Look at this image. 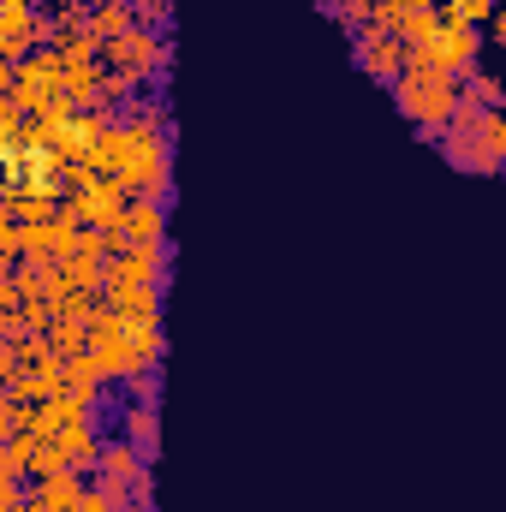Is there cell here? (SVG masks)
<instances>
[{
  "instance_id": "6da1fadb",
  "label": "cell",
  "mask_w": 506,
  "mask_h": 512,
  "mask_svg": "<svg viewBox=\"0 0 506 512\" xmlns=\"http://www.w3.org/2000/svg\"><path fill=\"white\" fill-rule=\"evenodd\" d=\"M393 102H399V114L423 131V137L441 143V131L453 126L459 108H465V78H453V72H441V66H429V72H411V66H405L399 84H393Z\"/></svg>"
},
{
  "instance_id": "7a4b0ae2",
  "label": "cell",
  "mask_w": 506,
  "mask_h": 512,
  "mask_svg": "<svg viewBox=\"0 0 506 512\" xmlns=\"http://www.w3.org/2000/svg\"><path fill=\"white\" fill-rule=\"evenodd\" d=\"M441 155H447L459 173H501L506 167V114L501 108L465 102L459 120L441 131Z\"/></svg>"
},
{
  "instance_id": "3957f363",
  "label": "cell",
  "mask_w": 506,
  "mask_h": 512,
  "mask_svg": "<svg viewBox=\"0 0 506 512\" xmlns=\"http://www.w3.org/2000/svg\"><path fill=\"white\" fill-rule=\"evenodd\" d=\"M102 54H108V66H120V72H126L131 84H143V78H155V72L167 66V42H161L149 24H137V30L120 36V42H108Z\"/></svg>"
},
{
  "instance_id": "277c9868",
  "label": "cell",
  "mask_w": 506,
  "mask_h": 512,
  "mask_svg": "<svg viewBox=\"0 0 506 512\" xmlns=\"http://www.w3.org/2000/svg\"><path fill=\"white\" fill-rule=\"evenodd\" d=\"M48 30H54V24H42L24 0H0V54H6V66L30 60V48L48 42Z\"/></svg>"
},
{
  "instance_id": "5b68a950",
  "label": "cell",
  "mask_w": 506,
  "mask_h": 512,
  "mask_svg": "<svg viewBox=\"0 0 506 512\" xmlns=\"http://www.w3.org/2000/svg\"><path fill=\"white\" fill-rule=\"evenodd\" d=\"M435 66L453 72V78H471L477 72V54H483V30L477 24H441V36L429 42Z\"/></svg>"
},
{
  "instance_id": "8992f818",
  "label": "cell",
  "mask_w": 506,
  "mask_h": 512,
  "mask_svg": "<svg viewBox=\"0 0 506 512\" xmlns=\"http://www.w3.org/2000/svg\"><path fill=\"white\" fill-rule=\"evenodd\" d=\"M405 42L399 36H387V30H358V66L381 78V84H399V72H405Z\"/></svg>"
},
{
  "instance_id": "52a82bcc",
  "label": "cell",
  "mask_w": 506,
  "mask_h": 512,
  "mask_svg": "<svg viewBox=\"0 0 506 512\" xmlns=\"http://www.w3.org/2000/svg\"><path fill=\"white\" fill-rule=\"evenodd\" d=\"M84 471H54V477H36V489H30V507L24 512H78L84 501Z\"/></svg>"
},
{
  "instance_id": "ba28073f",
  "label": "cell",
  "mask_w": 506,
  "mask_h": 512,
  "mask_svg": "<svg viewBox=\"0 0 506 512\" xmlns=\"http://www.w3.org/2000/svg\"><path fill=\"white\" fill-rule=\"evenodd\" d=\"M149 471V453L137 447V441H102V465H96V477H108V483H137Z\"/></svg>"
},
{
  "instance_id": "9c48e42d",
  "label": "cell",
  "mask_w": 506,
  "mask_h": 512,
  "mask_svg": "<svg viewBox=\"0 0 506 512\" xmlns=\"http://www.w3.org/2000/svg\"><path fill=\"white\" fill-rule=\"evenodd\" d=\"M143 18H137V6L131 0H102L96 12H90V30H96V42L108 48V42H120V36H131Z\"/></svg>"
},
{
  "instance_id": "30bf717a",
  "label": "cell",
  "mask_w": 506,
  "mask_h": 512,
  "mask_svg": "<svg viewBox=\"0 0 506 512\" xmlns=\"http://www.w3.org/2000/svg\"><path fill=\"white\" fill-rule=\"evenodd\" d=\"M126 233H131V245H167V239H161V233H167V215H161V203H149V197H131Z\"/></svg>"
},
{
  "instance_id": "8fae6325",
  "label": "cell",
  "mask_w": 506,
  "mask_h": 512,
  "mask_svg": "<svg viewBox=\"0 0 506 512\" xmlns=\"http://www.w3.org/2000/svg\"><path fill=\"white\" fill-rule=\"evenodd\" d=\"M60 447L72 453V471H96V465H102V441H96V423H72V429H60Z\"/></svg>"
},
{
  "instance_id": "7c38bea8",
  "label": "cell",
  "mask_w": 506,
  "mask_h": 512,
  "mask_svg": "<svg viewBox=\"0 0 506 512\" xmlns=\"http://www.w3.org/2000/svg\"><path fill=\"white\" fill-rule=\"evenodd\" d=\"M102 66H90V60H66V84H60V96L66 102H96L102 96Z\"/></svg>"
},
{
  "instance_id": "4fadbf2b",
  "label": "cell",
  "mask_w": 506,
  "mask_h": 512,
  "mask_svg": "<svg viewBox=\"0 0 506 512\" xmlns=\"http://www.w3.org/2000/svg\"><path fill=\"white\" fill-rule=\"evenodd\" d=\"M441 24H447V18H441V6H411V18H405L399 42H405V48H429V42L441 36Z\"/></svg>"
},
{
  "instance_id": "5bb4252c",
  "label": "cell",
  "mask_w": 506,
  "mask_h": 512,
  "mask_svg": "<svg viewBox=\"0 0 506 512\" xmlns=\"http://www.w3.org/2000/svg\"><path fill=\"white\" fill-rule=\"evenodd\" d=\"M126 441H137V447L155 459V447H161V417H155V405H126Z\"/></svg>"
},
{
  "instance_id": "9a60e30c",
  "label": "cell",
  "mask_w": 506,
  "mask_h": 512,
  "mask_svg": "<svg viewBox=\"0 0 506 512\" xmlns=\"http://www.w3.org/2000/svg\"><path fill=\"white\" fill-rule=\"evenodd\" d=\"M78 512H131V489H126V483H108V477H96V483L84 489Z\"/></svg>"
},
{
  "instance_id": "2e32d148",
  "label": "cell",
  "mask_w": 506,
  "mask_h": 512,
  "mask_svg": "<svg viewBox=\"0 0 506 512\" xmlns=\"http://www.w3.org/2000/svg\"><path fill=\"white\" fill-rule=\"evenodd\" d=\"M108 382L102 370H96V358L90 352H78V358H66V393H84V399H96V387Z\"/></svg>"
},
{
  "instance_id": "e0dca14e",
  "label": "cell",
  "mask_w": 506,
  "mask_h": 512,
  "mask_svg": "<svg viewBox=\"0 0 506 512\" xmlns=\"http://www.w3.org/2000/svg\"><path fill=\"white\" fill-rule=\"evenodd\" d=\"M465 102H477V108H506V84L495 72H471V78H465Z\"/></svg>"
},
{
  "instance_id": "ac0fdd59",
  "label": "cell",
  "mask_w": 506,
  "mask_h": 512,
  "mask_svg": "<svg viewBox=\"0 0 506 512\" xmlns=\"http://www.w3.org/2000/svg\"><path fill=\"white\" fill-rule=\"evenodd\" d=\"M54 471H72V453L60 447V435L36 441V459H30V477H54Z\"/></svg>"
},
{
  "instance_id": "d6986e66",
  "label": "cell",
  "mask_w": 506,
  "mask_h": 512,
  "mask_svg": "<svg viewBox=\"0 0 506 512\" xmlns=\"http://www.w3.org/2000/svg\"><path fill=\"white\" fill-rule=\"evenodd\" d=\"M405 18H411V0H376V18H370V30L399 36V30H405Z\"/></svg>"
},
{
  "instance_id": "ffe728a7",
  "label": "cell",
  "mask_w": 506,
  "mask_h": 512,
  "mask_svg": "<svg viewBox=\"0 0 506 512\" xmlns=\"http://www.w3.org/2000/svg\"><path fill=\"white\" fill-rule=\"evenodd\" d=\"M131 512H155V477H149V471L131 483Z\"/></svg>"
},
{
  "instance_id": "44dd1931",
  "label": "cell",
  "mask_w": 506,
  "mask_h": 512,
  "mask_svg": "<svg viewBox=\"0 0 506 512\" xmlns=\"http://www.w3.org/2000/svg\"><path fill=\"white\" fill-rule=\"evenodd\" d=\"M137 18L155 30V24H167V0H137Z\"/></svg>"
},
{
  "instance_id": "7402d4cb",
  "label": "cell",
  "mask_w": 506,
  "mask_h": 512,
  "mask_svg": "<svg viewBox=\"0 0 506 512\" xmlns=\"http://www.w3.org/2000/svg\"><path fill=\"white\" fill-rule=\"evenodd\" d=\"M131 393H137V405H155V370H143V376H131Z\"/></svg>"
},
{
  "instance_id": "603a6c76",
  "label": "cell",
  "mask_w": 506,
  "mask_h": 512,
  "mask_svg": "<svg viewBox=\"0 0 506 512\" xmlns=\"http://www.w3.org/2000/svg\"><path fill=\"white\" fill-rule=\"evenodd\" d=\"M489 36H495V42H501V48H506V6H501V12H495V18H489Z\"/></svg>"
},
{
  "instance_id": "cb8c5ba5",
  "label": "cell",
  "mask_w": 506,
  "mask_h": 512,
  "mask_svg": "<svg viewBox=\"0 0 506 512\" xmlns=\"http://www.w3.org/2000/svg\"><path fill=\"white\" fill-rule=\"evenodd\" d=\"M411 6H441V0H411Z\"/></svg>"
}]
</instances>
